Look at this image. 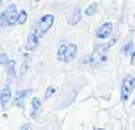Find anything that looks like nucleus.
I'll list each match as a JSON object with an SVG mask.
<instances>
[{
	"label": "nucleus",
	"instance_id": "nucleus-2",
	"mask_svg": "<svg viewBox=\"0 0 135 130\" xmlns=\"http://www.w3.org/2000/svg\"><path fill=\"white\" fill-rule=\"evenodd\" d=\"M54 20L55 18L52 14H45L39 19L38 23H37V27L34 31L39 36V38L43 37L51 28V27L54 24Z\"/></svg>",
	"mask_w": 135,
	"mask_h": 130
},
{
	"label": "nucleus",
	"instance_id": "nucleus-7",
	"mask_svg": "<svg viewBox=\"0 0 135 130\" xmlns=\"http://www.w3.org/2000/svg\"><path fill=\"white\" fill-rule=\"evenodd\" d=\"M29 94H30V91L29 90H22V91H18V92H16L15 103L19 108H24L25 100L27 97V95H29Z\"/></svg>",
	"mask_w": 135,
	"mask_h": 130
},
{
	"label": "nucleus",
	"instance_id": "nucleus-11",
	"mask_svg": "<svg viewBox=\"0 0 135 130\" xmlns=\"http://www.w3.org/2000/svg\"><path fill=\"white\" fill-rule=\"evenodd\" d=\"M97 7H98V4H97V3H95V2L90 4L89 6H88L87 9H85V11H84L85 15L90 16V15H92V14H94L95 12V11L97 9Z\"/></svg>",
	"mask_w": 135,
	"mask_h": 130
},
{
	"label": "nucleus",
	"instance_id": "nucleus-3",
	"mask_svg": "<svg viewBox=\"0 0 135 130\" xmlns=\"http://www.w3.org/2000/svg\"><path fill=\"white\" fill-rule=\"evenodd\" d=\"M135 88V77L131 74L128 76L123 79L121 85V91H120V97L123 102H126L128 100L131 94L132 93Z\"/></svg>",
	"mask_w": 135,
	"mask_h": 130
},
{
	"label": "nucleus",
	"instance_id": "nucleus-5",
	"mask_svg": "<svg viewBox=\"0 0 135 130\" xmlns=\"http://www.w3.org/2000/svg\"><path fill=\"white\" fill-rule=\"evenodd\" d=\"M113 32V24L110 22L105 23L99 27L97 32V37L99 39H106Z\"/></svg>",
	"mask_w": 135,
	"mask_h": 130
},
{
	"label": "nucleus",
	"instance_id": "nucleus-10",
	"mask_svg": "<svg viewBox=\"0 0 135 130\" xmlns=\"http://www.w3.org/2000/svg\"><path fill=\"white\" fill-rule=\"evenodd\" d=\"M25 56H26V58L24 59V61H23L22 67H21V69H20V74H25L27 70H28L29 66H30V58H29L27 55H25Z\"/></svg>",
	"mask_w": 135,
	"mask_h": 130
},
{
	"label": "nucleus",
	"instance_id": "nucleus-1",
	"mask_svg": "<svg viewBox=\"0 0 135 130\" xmlns=\"http://www.w3.org/2000/svg\"><path fill=\"white\" fill-rule=\"evenodd\" d=\"M17 18H18V13H17L16 5H9L6 11L1 13V27H7L9 26L14 25L15 22H17Z\"/></svg>",
	"mask_w": 135,
	"mask_h": 130
},
{
	"label": "nucleus",
	"instance_id": "nucleus-19",
	"mask_svg": "<svg viewBox=\"0 0 135 130\" xmlns=\"http://www.w3.org/2000/svg\"><path fill=\"white\" fill-rule=\"evenodd\" d=\"M131 64L134 65L135 64V48L131 52Z\"/></svg>",
	"mask_w": 135,
	"mask_h": 130
},
{
	"label": "nucleus",
	"instance_id": "nucleus-21",
	"mask_svg": "<svg viewBox=\"0 0 135 130\" xmlns=\"http://www.w3.org/2000/svg\"><path fill=\"white\" fill-rule=\"evenodd\" d=\"M132 105H135V99L133 100V102H132Z\"/></svg>",
	"mask_w": 135,
	"mask_h": 130
},
{
	"label": "nucleus",
	"instance_id": "nucleus-20",
	"mask_svg": "<svg viewBox=\"0 0 135 130\" xmlns=\"http://www.w3.org/2000/svg\"><path fill=\"white\" fill-rule=\"evenodd\" d=\"M31 128V126L30 124H25V126H21L20 127V129H22V130H25V129H30Z\"/></svg>",
	"mask_w": 135,
	"mask_h": 130
},
{
	"label": "nucleus",
	"instance_id": "nucleus-14",
	"mask_svg": "<svg viewBox=\"0 0 135 130\" xmlns=\"http://www.w3.org/2000/svg\"><path fill=\"white\" fill-rule=\"evenodd\" d=\"M8 72L11 76L15 77V71H14V66H15V62L13 61H9L8 62Z\"/></svg>",
	"mask_w": 135,
	"mask_h": 130
},
{
	"label": "nucleus",
	"instance_id": "nucleus-9",
	"mask_svg": "<svg viewBox=\"0 0 135 130\" xmlns=\"http://www.w3.org/2000/svg\"><path fill=\"white\" fill-rule=\"evenodd\" d=\"M81 17H82V12H81V9L79 8H77L74 11L72 12L71 16L69 17V20H68V24L70 26H74L78 25L79 22L81 20Z\"/></svg>",
	"mask_w": 135,
	"mask_h": 130
},
{
	"label": "nucleus",
	"instance_id": "nucleus-17",
	"mask_svg": "<svg viewBox=\"0 0 135 130\" xmlns=\"http://www.w3.org/2000/svg\"><path fill=\"white\" fill-rule=\"evenodd\" d=\"M38 109H35V108H32L31 109H30V111H29V115H30V117H31L32 119H36L37 116H38Z\"/></svg>",
	"mask_w": 135,
	"mask_h": 130
},
{
	"label": "nucleus",
	"instance_id": "nucleus-13",
	"mask_svg": "<svg viewBox=\"0 0 135 130\" xmlns=\"http://www.w3.org/2000/svg\"><path fill=\"white\" fill-rule=\"evenodd\" d=\"M27 20V13L26 11H21L20 13L18 14V18H17V23L19 25H24Z\"/></svg>",
	"mask_w": 135,
	"mask_h": 130
},
{
	"label": "nucleus",
	"instance_id": "nucleus-12",
	"mask_svg": "<svg viewBox=\"0 0 135 130\" xmlns=\"http://www.w3.org/2000/svg\"><path fill=\"white\" fill-rule=\"evenodd\" d=\"M132 47H133L132 41L128 40V42L124 44V46H123V51H124L125 56H128V55L131 54V52H132Z\"/></svg>",
	"mask_w": 135,
	"mask_h": 130
},
{
	"label": "nucleus",
	"instance_id": "nucleus-4",
	"mask_svg": "<svg viewBox=\"0 0 135 130\" xmlns=\"http://www.w3.org/2000/svg\"><path fill=\"white\" fill-rule=\"evenodd\" d=\"M78 54V47L75 43H68L66 44L65 50H64V55H63V62H70Z\"/></svg>",
	"mask_w": 135,
	"mask_h": 130
},
{
	"label": "nucleus",
	"instance_id": "nucleus-22",
	"mask_svg": "<svg viewBox=\"0 0 135 130\" xmlns=\"http://www.w3.org/2000/svg\"><path fill=\"white\" fill-rule=\"evenodd\" d=\"M35 1H40V0H35Z\"/></svg>",
	"mask_w": 135,
	"mask_h": 130
},
{
	"label": "nucleus",
	"instance_id": "nucleus-8",
	"mask_svg": "<svg viewBox=\"0 0 135 130\" xmlns=\"http://www.w3.org/2000/svg\"><path fill=\"white\" fill-rule=\"evenodd\" d=\"M11 97V91L9 86H5L3 90L1 91V97H0V101H1V106L2 108H5L7 104L9 103V99Z\"/></svg>",
	"mask_w": 135,
	"mask_h": 130
},
{
	"label": "nucleus",
	"instance_id": "nucleus-16",
	"mask_svg": "<svg viewBox=\"0 0 135 130\" xmlns=\"http://www.w3.org/2000/svg\"><path fill=\"white\" fill-rule=\"evenodd\" d=\"M55 92H56V89H55V87H48L47 89H46V91H45V97L46 99L50 98V97H52V95L53 94H55Z\"/></svg>",
	"mask_w": 135,
	"mask_h": 130
},
{
	"label": "nucleus",
	"instance_id": "nucleus-15",
	"mask_svg": "<svg viewBox=\"0 0 135 130\" xmlns=\"http://www.w3.org/2000/svg\"><path fill=\"white\" fill-rule=\"evenodd\" d=\"M31 106L32 108H35V109H40L41 107H42V103H41V100L38 97H33L31 100Z\"/></svg>",
	"mask_w": 135,
	"mask_h": 130
},
{
	"label": "nucleus",
	"instance_id": "nucleus-18",
	"mask_svg": "<svg viewBox=\"0 0 135 130\" xmlns=\"http://www.w3.org/2000/svg\"><path fill=\"white\" fill-rule=\"evenodd\" d=\"M8 62H9V59H8L7 55H5L4 53H2L1 54V64H4V63L8 64Z\"/></svg>",
	"mask_w": 135,
	"mask_h": 130
},
{
	"label": "nucleus",
	"instance_id": "nucleus-6",
	"mask_svg": "<svg viewBox=\"0 0 135 130\" xmlns=\"http://www.w3.org/2000/svg\"><path fill=\"white\" fill-rule=\"evenodd\" d=\"M39 43V36L35 32L30 33L27 37V44H26V49L27 51H32L37 47Z\"/></svg>",
	"mask_w": 135,
	"mask_h": 130
}]
</instances>
